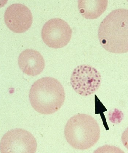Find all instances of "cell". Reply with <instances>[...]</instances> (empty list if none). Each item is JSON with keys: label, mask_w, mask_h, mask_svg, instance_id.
<instances>
[{"label": "cell", "mask_w": 128, "mask_h": 153, "mask_svg": "<svg viewBox=\"0 0 128 153\" xmlns=\"http://www.w3.org/2000/svg\"><path fill=\"white\" fill-rule=\"evenodd\" d=\"M37 149L35 138L31 133L21 129L11 130L1 141V153H35Z\"/></svg>", "instance_id": "5"}, {"label": "cell", "mask_w": 128, "mask_h": 153, "mask_svg": "<svg viewBox=\"0 0 128 153\" xmlns=\"http://www.w3.org/2000/svg\"><path fill=\"white\" fill-rule=\"evenodd\" d=\"M98 38L103 48L114 54L128 52V10L113 11L100 25Z\"/></svg>", "instance_id": "1"}, {"label": "cell", "mask_w": 128, "mask_h": 153, "mask_svg": "<svg viewBox=\"0 0 128 153\" xmlns=\"http://www.w3.org/2000/svg\"><path fill=\"white\" fill-rule=\"evenodd\" d=\"M101 77L100 73L95 68L88 65L77 66L73 71L70 79L73 89L82 96L94 94L100 86Z\"/></svg>", "instance_id": "4"}, {"label": "cell", "mask_w": 128, "mask_h": 153, "mask_svg": "<svg viewBox=\"0 0 128 153\" xmlns=\"http://www.w3.org/2000/svg\"><path fill=\"white\" fill-rule=\"evenodd\" d=\"M64 135L71 147L79 150H86L99 141L100 130L97 121L92 116L79 114L68 120L65 127Z\"/></svg>", "instance_id": "3"}, {"label": "cell", "mask_w": 128, "mask_h": 153, "mask_svg": "<svg viewBox=\"0 0 128 153\" xmlns=\"http://www.w3.org/2000/svg\"><path fill=\"white\" fill-rule=\"evenodd\" d=\"M121 139L123 145L128 150V127L123 132Z\"/></svg>", "instance_id": "10"}, {"label": "cell", "mask_w": 128, "mask_h": 153, "mask_svg": "<svg viewBox=\"0 0 128 153\" xmlns=\"http://www.w3.org/2000/svg\"><path fill=\"white\" fill-rule=\"evenodd\" d=\"M29 99L31 106L37 112L49 115L61 109L65 99V93L59 81L48 76L34 83L30 91Z\"/></svg>", "instance_id": "2"}, {"label": "cell", "mask_w": 128, "mask_h": 153, "mask_svg": "<svg viewBox=\"0 0 128 153\" xmlns=\"http://www.w3.org/2000/svg\"><path fill=\"white\" fill-rule=\"evenodd\" d=\"M18 64L23 72L32 76L40 74L45 66L42 55L38 51L31 49H26L21 53L18 58Z\"/></svg>", "instance_id": "8"}, {"label": "cell", "mask_w": 128, "mask_h": 153, "mask_svg": "<svg viewBox=\"0 0 128 153\" xmlns=\"http://www.w3.org/2000/svg\"><path fill=\"white\" fill-rule=\"evenodd\" d=\"M6 25L15 33L26 32L31 28L33 16L30 10L24 4L15 3L7 8L4 14Z\"/></svg>", "instance_id": "7"}, {"label": "cell", "mask_w": 128, "mask_h": 153, "mask_svg": "<svg viewBox=\"0 0 128 153\" xmlns=\"http://www.w3.org/2000/svg\"><path fill=\"white\" fill-rule=\"evenodd\" d=\"M108 1H78V7L83 17L89 19L99 17L107 9Z\"/></svg>", "instance_id": "9"}, {"label": "cell", "mask_w": 128, "mask_h": 153, "mask_svg": "<svg viewBox=\"0 0 128 153\" xmlns=\"http://www.w3.org/2000/svg\"><path fill=\"white\" fill-rule=\"evenodd\" d=\"M72 31L65 21L59 18L49 20L43 26L41 36L49 47L59 49L67 45L71 39Z\"/></svg>", "instance_id": "6"}]
</instances>
